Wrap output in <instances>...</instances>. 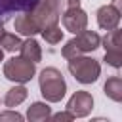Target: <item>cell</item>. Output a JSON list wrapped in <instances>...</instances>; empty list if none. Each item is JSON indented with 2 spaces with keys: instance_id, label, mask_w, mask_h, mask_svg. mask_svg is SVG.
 Instances as JSON below:
<instances>
[{
  "instance_id": "6da1fadb",
  "label": "cell",
  "mask_w": 122,
  "mask_h": 122,
  "mask_svg": "<svg viewBox=\"0 0 122 122\" xmlns=\"http://www.w3.org/2000/svg\"><path fill=\"white\" fill-rule=\"evenodd\" d=\"M38 84H40V93L50 103L61 101L63 95H65V92H67V84L63 80V74L57 69H53V67H48V69H44L40 72Z\"/></svg>"
},
{
  "instance_id": "7a4b0ae2",
  "label": "cell",
  "mask_w": 122,
  "mask_h": 122,
  "mask_svg": "<svg viewBox=\"0 0 122 122\" xmlns=\"http://www.w3.org/2000/svg\"><path fill=\"white\" fill-rule=\"evenodd\" d=\"M99 44H101L99 34L93 32V30H86V29H84V30H80V32L76 34V38L69 40V42L63 46L61 53H63L65 59H71V57H76V55L93 51L95 48H99Z\"/></svg>"
},
{
  "instance_id": "3957f363",
  "label": "cell",
  "mask_w": 122,
  "mask_h": 122,
  "mask_svg": "<svg viewBox=\"0 0 122 122\" xmlns=\"http://www.w3.org/2000/svg\"><path fill=\"white\" fill-rule=\"evenodd\" d=\"M69 71L71 74L82 82V84H92L99 78V72H101V65L97 59H92V57H82V55H76V57H71L69 59Z\"/></svg>"
},
{
  "instance_id": "277c9868",
  "label": "cell",
  "mask_w": 122,
  "mask_h": 122,
  "mask_svg": "<svg viewBox=\"0 0 122 122\" xmlns=\"http://www.w3.org/2000/svg\"><path fill=\"white\" fill-rule=\"evenodd\" d=\"M27 13L32 19V23L38 27V30H42L50 25H57L59 15H61L55 0H38Z\"/></svg>"
},
{
  "instance_id": "5b68a950",
  "label": "cell",
  "mask_w": 122,
  "mask_h": 122,
  "mask_svg": "<svg viewBox=\"0 0 122 122\" xmlns=\"http://www.w3.org/2000/svg\"><path fill=\"white\" fill-rule=\"evenodd\" d=\"M34 65L36 63L29 61V59H25L21 55L19 57H11V59H8L4 63V76L8 80L15 82V84H25L34 76V72H36Z\"/></svg>"
},
{
  "instance_id": "8992f818",
  "label": "cell",
  "mask_w": 122,
  "mask_h": 122,
  "mask_svg": "<svg viewBox=\"0 0 122 122\" xmlns=\"http://www.w3.org/2000/svg\"><path fill=\"white\" fill-rule=\"evenodd\" d=\"M103 48H105V61L118 69L122 65V32L116 29L107 30V36L103 38Z\"/></svg>"
},
{
  "instance_id": "52a82bcc",
  "label": "cell",
  "mask_w": 122,
  "mask_h": 122,
  "mask_svg": "<svg viewBox=\"0 0 122 122\" xmlns=\"http://www.w3.org/2000/svg\"><path fill=\"white\" fill-rule=\"evenodd\" d=\"M61 21H63V27L69 30V32H74L78 34L80 30H84L88 27V13L78 6V8H71V10H65L61 15Z\"/></svg>"
},
{
  "instance_id": "ba28073f",
  "label": "cell",
  "mask_w": 122,
  "mask_h": 122,
  "mask_svg": "<svg viewBox=\"0 0 122 122\" xmlns=\"http://www.w3.org/2000/svg\"><path fill=\"white\" fill-rule=\"evenodd\" d=\"M92 109H93V97H92V93H88V92H76L71 99H69V103H67V111L76 118H82V116H88L90 112H92Z\"/></svg>"
},
{
  "instance_id": "9c48e42d",
  "label": "cell",
  "mask_w": 122,
  "mask_h": 122,
  "mask_svg": "<svg viewBox=\"0 0 122 122\" xmlns=\"http://www.w3.org/2000/svg\"><path fill=\"white\" fill-rule=\"evenodd\" d=\"M120 13L122 10H118L116 6L112 4H107V6H101L97 10V25L105 30H112L118 27L120 23Z\"/></svg>"
},
{
  "instance_id": "30bf717a",
  "label": "cell",
  "mask_w": 122,
  "mask_h": 122,
  "mask_svg": "<svg viewBox=\"0 0 122 122\" xmlns=\"http://www.w3.org/2000/svg\"><path fill=\"white\" fill-rule=\"evenodd\" d=\"M38 0H0V21L8 19L13 13L29 11Z\"/></svg>"
},
{
  "instance_id": "8fae6325",
  "label": "cell",
  "mask_w": 122,
  "mask_h": 122,
  "mask_svg": "<svg viewBox=\"0 0 122 122\" xmlns=\"http://www.w3.org/2000/svg\"><path fill=\"white\" fill-rule=\"evenodd\" d=\"M19 51H21V57H25L32 63H38L42 59V50H40V46L34 38H27L25 42H21Z\"/></svg>"
},
{
  "instance_id": "7c38bea8",
  "label": "cell",
  "mask_w": 122,
  "mask_h": 122,
  "mask_svg": "<svg viewBox=\"0 0 122 122\" xmlns=\"http://www.w3.org/2000/svg\"><path fill=\"white\" fill-rule=\"evenodd\" d=\"M13 27H15V30H17V32H21V34H25V36H32V34L40 32V30H38V27L32 23V19L29 17V13H27V11H23V15H17V17H15Z\"/></svg>"
},
{
  "instance_id": "4fadbf2b",
  "label": "cell",
  "mask_w": 122,
  "mask_h": 122,
  "mask_svg": "<svg viewBox=\"0 0 122 122\" xmlns=\"http://www.w3.org/2000/svg\"><path fill=\"white\" fill-rule=\"evenodd\" d=\"M27 95H29V90H27L25 86H15V88L8 90V93H6V97H4V105H6L8 109L17 107L19 103H23V101L27 99Z\"/></svg>"
},
{
  "instance_id": "5bb4252c",
  "label": "cell",
  "mask_w": 122,
  "mask_h": 122,
  "mask_svg": "<svg viewBox=\"0 0 122 122\" xmlns=\"http://www.w3.org/2000/svg\"><path fill=\"white\" fill-rule=\"evenodd\" d=\"M50 116H51V109H50L46 103H42V101L32 103V105L29 107V111H27V118H29L30 122H40V120H46V118H50Z\"/></svg>"
},
{
  "instance_id": "9a60e30c",
  "label": "cell",
  "mask_w": 122,
  "mask_h": 122,
  "mask_svg": "<svg viewBox=\"0 0 122 122\" xmlns=\"http://www.w3.org/2000/svg\"><path fill=\"white\" fill-rule=\"evenodd\" d=\"M105 93L112 101H122V78L120 76H111L105 82Z\"/></svg>"
},
{
  "instance_id": "2e32d148",
  "label": "cell",
  "mask_w": 122,
  "mask_h": 122,
  "mask_svg": "<svg viewBox=\"0 0 122 122\" xmlns=\"http://www.w3.org/2000/svg\"><path fill=\"white\" fill-rule=\"evenodd\" d=\"M21 42H23V40H21L15 32H4V34L0 36V46H2V50H6V51H15V50H19Z\"/></svg>"
},
{
  "instance_id": "e0dca14e",
  "label": "cell",
  "mask_w": 122,
  "mask_h": 122,
  "mask_svg": "<svg viewBox=\"0 0 122 122\" xmlns=\"http://www.w3.org/2000/svg\"><path fill=\"white\" fill-rule=\"evenodd\" d=\"M40 32H42V36H44V40H46L48 44H57V42H61V38H63V30H61L59 25H50V27L42 29Z\"/></svg>"
},
{
  "instance_id": "ac0fdd59",
  "label": "cell",
  "mask_w": 122,
  "mask_h": 122,
  "mask_svg": "<svg viewBox=\"0 0 122 122\" xmlns=\"http://www.w3.org/2000/svg\"><path fill=\"white\" fill-rule=\"evenodd\" d=\"M57 2V8H59V13H63L65 10H71V8H78L80 6V0H55Z\"/></svg>"
},
{
  "instance_id": "d6986e66",
  "label": "cell",
  "mask_w": 122,
  "mask_h": 122,
  "mask_svg": "<svg viewBox=\"0 0 122 122\" xmlns=\"http://www.w3.org/2000/svg\"><path fill=\"white\" fill-rule=\"evenodd\" d=\"M0 120H23V116H21L19 112L8 111V112H2V114H0Z\"/></svg>"
},
{
  "instance_id": "ffe728a7",
  "label": "cell",
  "mask_w": 122,
  "mask_h": 122,
  "mask_svg": "<svg viewBox=\"0 0 122 122\" xmlns=\"http://www.w3.org/2000/svg\"><path fill=\"white\" fill-rule=\"evenodd\" d=\"M74 116L71 112H59V114H53V120H72Z\"/></svg>"
},
{
  "instance_id": "44dd1931",
  "label": "cell",
  "mask_w": 122,
  "mask_h": 122,
  "mask_svg": "<svg viewBox=\"0 0 122 122\" xmlns=\"http://www.w3.org/2000/svg\"><path fill=\"white\" fill-rule=\"evenodd\" d=\"M2 61H4V50L0 48V63H2Z\"/></svg>"
},
{
  "instance_id": "7402d4cb",
  "label": "cell",
  "mask_w": 122,
  "mask_h": 122,
  "mask_svg": "<svg viewBox=\"0 0 122 122\" xmlns=\"http://www.w3.org/2000/svg\"><path fill=\"white\" fill-rule=\"evenodd\" d=\"M4 34V25H2V21H0V36Z\"/></svg>"
}]
</instances>
